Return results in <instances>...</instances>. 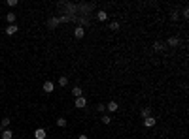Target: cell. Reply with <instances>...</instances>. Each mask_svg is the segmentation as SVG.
<instances>
[{
  "label": "cell",
  "mask_w": 189,
  "mask_h": 139,
  "mask_svg": "<svg viewBox=\"0 0 189 139\" xmlns=\"http://www.w3.org/2000/svg\"><path fill=\"white\" fill-rule=\"evenodd\" d=\"M13 137V132L9 130V128H6V130L0 132V139H12Z\"/></svg>",
  "instance_id": "cell-6"
},
{
  "label": "cell",
  "mask_w": 189,
  "mask_h": 139,
  "mask_svg": "<svg viewBox=\"0 0 189 139\" xmlns=\"http://www.w3.org/2000/svg\"><path fill=\"white\" fill-rule=\"evenodd\" d=\"M106 109H108L110 113H115L117 109H119V105H117L115 100H112V102H108V104H106Z\"/></svg>",
  "instance_id": "cell-5"
},
{
  "label": "cell",
  "mask_w": 189,
  "mask_h": 139,
  "mask_svg": "<svg viewBox=\"0 0 189 139\" xmlns=\"http://www.w3.org/2000/svg\"><path fill=\"white\" fill-rule=\"evenodd\" d=\"M110 30L117 32V30H119V23H117V21H112V23H110Z\"/></svg>",
  "instance_id": "cell-18"
},
{
  "label": "cell",
  "mask_w": 189,
  "mask_h": 139,
  "mask_svg": "<svg viewBox=\"0 0 189 139\" xmlns=\"http://www.w3.org/2000/svg\"><path fill=\"white\" fill-rule=\"evenodd\" d=\"M189 15V8H183V12H182V17H187Z\"/></svg>",
  "instance_id": "cell-23"
},
{
  "label": "cell",
  "mask_w": 189,
  "mask_h": 139,
  "mask_svg": "<svg viewBox=\"0 0 189 139\" xmlns=\"http://www.w3.org/2000/svg\"><path fill=\"white\" fill-rule=\"evenodd\" d=\"M165 47H166L165 42H155V43H153V49H155V51H163Z\"/></svg>",
  "instance_id": "cell-16"
},
{
  "label": "cell",
  "mask_w": 189,
  "mask_h": 139,
  "mask_svg": "<svg viewBox=\"0 0 189 139\" xmlns=\"http://www.w3.org/2000/svg\"><path fill=\"white\" fill-rule=\"evenodd\" d=\"M15 19H17V15H15L13 12H9V13L6 15V21H8V24H15Z\"/></svg>",
  "instance_id": "cell-12"
},
{
  "label": "cell",
  "mask_w": 189,
  "mask_h": 139,
  "mask_svg": "<svg viewBox=\"0 0 189 139\" xmlns=\"http://www.w3.org/2000/svg\"><path fill=\"white\" fill-rule=\"evenodd\" d=\"M78 139H89V137L85 135V133H81V135H78Z\"/></svg>",
  "instance_id": "cell-24"
},
{
  "label": "cell",
  "mask_w": 189,
  "mask_h": 139,
  "mask_svg": "<svg viewBox=\"0 0 189 139\" xmlns=\"http://www.w3.org/2000/svg\"><path fill=\"white\" fill-rule=\"evenodd\" d=\"M17 30H19L17 24H8V27H6V34L8 36H13V34H17Z\"/></svg>",
  "instance_id": "cell-7"
},
{
  "label": "cell",
  "mask_w": 189,
  "mask_h": 139,
  "mask_svg": "<svg viewBox=\"0 0 189 139\" xmlns=\"http://www.w3.org/2000/svg\"><path fill=\"white\" fill-rule=\"evenodd\" d=\"M165 43L170 45V47H178V45H180V38H178V36H170V38H168Z\"/></svg>",
  "instance_id": "cell-3"
},
{
  "label": "cell",
  "mask_w": 189,
  "mask_h": 139,
  "mask_svg": "<svg viewBox=\"0 0 189 139\" xmlns=\"http://www.w3.org/2000/svg\"><path fill=\"white\" fill-rule=\"evenodd\" d=\"M45 135H47V133H45L44 128H38V130H34V137H36V139H45Z\"/></svg>",
  "instance_id": "cell-9"
},
{
  "label": "cell",
  "mask_w": 189,
  "mask_h": 139,
  "mask_svg": "<svg viewBox=\"0 0 189 139\" xmlns=\"http://www.w3.org/2000/svg\"><path fill=\"white\" fill-rule=\"evenodd\" d=\"M155 124H157V120H155L153 117H147V118H144V126H146V128H153Z\"/></svg>",
  "instance_id": "cell-8"
},
{
  "label": "cell",
  "mask_w": 189,
  "mask_h": 139,
  "mask_svg": "<svg viewBox=\"0 0 189 139\" xmlns=\"http://www.w3.org/2000/svg\"><path fill=\"white\" fill-rule=\"evenodd\" d=\"M83 36H85V28H83V27H76V28H74V38H76V40H81Z\"/></svg>",
  "instance_id": "cell-4"
},
{
  "label": "cell",
  "mask_w": 189,
  "mask_h": 139,
  "mask_svg": "<svg viewBox=\"0 0 189 139\" xmlns=\"http://www.w3.org/2000/svg\"><path fill=\"white\" fill-rule=\"evenodd\" d=\"M66 85H68V77H66V75H61V77H59V86H66Z\"/></svg>",
  "instance_id": "cell-17"
},
{
  "label": "cell",
  "mask_w": 189,
  "mask_h": 139,
  "mask_svg": "<svg viewBox=\"0 0 189 139\" xmlns=\"http://www.w3.org/2000/svg\"><path fill=\"white\" fill-rule=\"evenodd\" d=\"M9 122H12V118H9V117H4L2 120H0V128H2V130L9 128Z\"/></svg>",
  "instance_id": "cell-10"
},
{
  "label": "cell",
  "mask_w": 189,
  "mask_h": 139,
  "mask_svg": "<svg viewBox=\"0 0 189 139\" xmlns=\"http://www.w3.org/2000/svg\"><path fill=\"white\" fill-rule=\"evenodd\" d=\"M96 111H99V113H104V111H106V105H104V104H99V105H96Z\"/></svg>",
  "instance_id": "cell-21"
},
{
  "label": "cell",
  "mask_w": 189,
  "mask_h": 139,
  "mask_svg": "<svg viewBox=\"0 0 189 139\" xmlns=\"http://www.w3.org/2000/svg\"><path fill=\"white\" fill-rule=\"evenodd\" d=\"M6 4H8V6H9V8H15V6H17V0H8V2H6Z\"/></svg>",
  "instance_id": "cell-22"
},
{
  "label": "cell",
  "mask_w": 189,
  "mask_h": 139,
  "mask_svg": "<svg viewBox=\"0 0 189 139\" xmlns=\"http://www.w3.org/2000/svg\"><path fill=\"white\" fill-rule=\"evenodd\" d=\"M102 122H104V124H110V122H112V117H108V115H102Z\"/></svg>",
  "instance_id": "cell-20"
},
{
  "label": "cell",
  "mask_w": 189,
  "mask_h": 139,
  "mask_svg": "<svg viewBox=\"0 0 189 139\" xmlns=\"http://www.w3.org/2000/svg\"><path fill=\"white\" fill-rule=\"evenodd\" d=\"M59 23H61V21H59V17H51L49 21H47V27H49V28H55Z\"/></svg>",
  "instance_id": "cell-13"
},
{
  "label": "cell",
  "mask_w": 189,
  "mask_h": 139,
  "mask_svg": "<svg viewBox=\"0 0 189 139\" xmlns=\"http://www.w3.org/2000/svg\"><path fill=\"white\" fill-rule=\"evenodd\" d=\"M57 126H59V128H64V126H66V118H63V117L57 118Z\"/></svg>",
  "instance_id": "cell-19"
},
{
  "label": "cell",
  "mask_w": 189,
  "mask_h": 139,
  "mask_svg": "<svg viewBox=\"0 0 189 139\" xmlns=\"http://www.w3.org/2000/svg\"><path fill=\"white\" fill-rule=\"evenodd\" d=\"M74 105L78 107V109H83V107H87V98H83V96H80V98H76V102H74Z\"/></svg>",
  "instance_id": "cell-1"
},
{
  "label": "cell",
  "mask_w": 189,
  "mask_h": 139,
  "mask_svg": "<svg viewBox=\"0 0 189 139\" xmlns=\"http://www.w3.org/2000/svg\"><path fill=\"white\" fill-rule=\"evenodd\" d=\"M140 115H142V118H147V117H151V107L147 105V107H144V109L140 111Z\"/></svg>",
  "instance_id": "cell-14"
},
{
  "label": "cell",
  "mask_w": 189,
  "mask_h": 139,
  "mask_svg": "<svg viewBox=\"0 0 189 139\" xmlns=\"http://www.w3.org/2000/svg\"><path fill=\"white\" fill-rule=\"evenodd\" d=\"M72 96H74V98L83 96V90H81V86H74V89H72Z\"/></svg>",
  "instance_id": "cell-15"
},
{
  "label": "cell",
  "mask_w": 189,
  "mask_h": 139,
  "mask_svg": "<svg viewBox=\"0 0 189 139\" xmlns=\"http://www.w3.org/2000/svg\"><path fill=\"white\" fill-rule=\"evenodd\" d=\"M42 90L45 92V94H51V92L55 90V85H53V81H45V83L42 85Z\"/></svg>",
  "instance_id": "cell-2"
},
{
  "label": "cell",
  "mask_w": 189,
  "mask_h": 139,
  "mask_svg": "<svg viewBox=\"0 0 189 139\" xmlns=\"http://www.w3.org/2000/svg\"><path fill=\"white\" fill-rule=\"evenodd\" d=\"M96 19H99V21H108V13H106L104 9H100V12H96Z\"/></svg>",
  "instance_id": "cell-11"
}]
</instances>
